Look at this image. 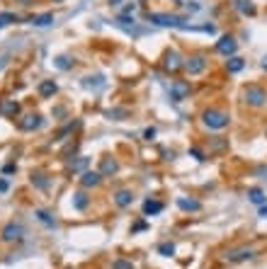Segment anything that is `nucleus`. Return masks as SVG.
<instances>
[{"label": "nucleus", "instance_id": "nucleus-1", "mask_svg": "<svg viewBox=\"0 0 267 269\" xmlns=\"http://www.w3.org/2000/svg\"><path fill=\"white\" fill-rule=\"evenodd\" d=\"M202 121H204V126H206V129L221 131V129H226V126H228L231 117H228L223 109H214V107H209V109H204V112H202Z\"/></svg>", "mask_w": 267, "mask_h": 269}, {"label": "nucleus", "instance_id": "nucleus-2", "mask_svg": "<svg viewBox=\"0 0 267 269\" xmlns=\"http://www.w3.org/2000/svg\"><path fill=\"white\" fill-rule=\"evenodd\" d=\"M148 22L158 25V27H175V30H189L185 17L177 15H165V13H148Z\"/></svg>", "mask_w": 267, "mask_h": 269}, {"label": "nucleus", "instance_id": "nucleus-3", "mask_svg": "<svg viewBox=\"0 0 267 269\" xmlns=\"http://www.w3.org/2000/svg\"><path fill=\"white\" fill-rule=\"evenodd\" d=\"M243 100H245V105H250V107H265V105H267V90L260 88V85H248V88L243 90Z\"/></svg>", "mask_w": 267, "mask_h": 269}, {"label": "nucleus", "instance_id": "nucleus-4", "mask_svg": "<svg viewBox=\"0 0 267 269\" xmlns=\"http://www.w3.org/2000/svg\"><path fill=\"white\" fill-rule=\"evenodd\" d=\"M255 254H257V250H255V247L243 245V247L228 250V252L223 254V259H226V262H231V264H238V262H248V259H252Z\"/></svg>", "mask_w": 267, "mask_h": 269}, {"label": "nucleus", "instance_id": "nucleus-5", "mask_svg": "<svg viewBox=\"0 0 267 269\" xmlns=\"http://www.w3.org/2000/svg\"><path fill=\"white\" fill-rule=\"evenodd\" d=\"M189 90H192V88H189L187 80H173V83H170V100H173V102H182V100L189 95Z\"/></svg>", "mask_w": 267, "mask_h": 269}, {"label": "nucleus", "instance_id": "nucleus-6", "mask_svg": "<svg viewBox=\"0 0 267 269\" xmlns=\"http://www.w3.org/2000/svg\"><path fill=\"white\" fill-rule=\"evenodd\" d=\"M22 235H25V228L20 223H8L3 228V233H0V238L5 242H17V240H22Z\"/></svg>", "mask_w": 267, "mask_h": 269}, {"label": "nucleus", "instance_id": "nucleus-7", "mask_svg": "<svg viewBox=\"0 0 267 269\" xmlns=\"http://www.w3.org/2000/svg\"><path fill=\"white\" fill-rule=\"evenodd\" d=\"M236 49H238V44H236V39L233 37H221L219 42H216V51L221 54V56H233L236 54Z\"/></svg>", "mask_w": 267, "mask_h": 269}, {"label": "nucleus", "instance_id": "nucleus-8", "mask_svg": "<svg viewBox=\"0 0 267 269\" xmlns=\"http://www.w3.org/2000/svg\"><path fill=\"white\" fill-rule=\"evenodd\" d=\"M185 68L189 71V75H199V73H204V68H206V56H202V54H197V56H192V59H187V63H185Z\"/></svg>", "mask_w": 267, "mask_h": 269}, {"label": "nucleus", "instance_id": "nucleus-9", "mask_svg": "<svg viewBox=\"0 0 267 269\" xmlns=\"http://www.w3.org/2000/svg\"><path fill=\"white\" fill-rule=\"evenodd\" d=\"M182 66H185V63H182V59H180V54H177V51H168V54H165L163 68H165L168 73H177Z\"/></svg>", "mask_w": 267, "mask_h": 269}, {"label": "nucleus", "instance_id": "nucleus-10", "mask_svg": "<svg viewBox=\"0 0 267 269\" xmlns=\"http://www.w3.org/2000/svg\"><path fill=\"white\" fill-rule=\"evenodd\" d=\"M17 126H20L22 131H34V129L42 126V117H39V114H27V117H22V119L17 121Z\"/></svg>", "mask_w": 267, "mask_h": 269}, {"label": "nucleus", "instance_id": "nucleus-11", "mask_svg": "<svg viewBox=\"0 0 267 269\" xmlns=\"http://www.w3.org/2000/svg\"><path fill=\"white\" fill-rule=\"evenodd\" d=\"M102 182V175H100V170L97 172H93V170H85L83 175H80V184L88 189V187H97Z\"/></svg>", "mask_w": 267, "mask_h": 269}, {"label": "nucleus", "instance_id": "nucleus-12", "mask_svg": "<svg viewBox=\"0 0 267 269\" xmlns=\"http://www.w3.org/2000/svg\"><path fill=\"white\" fill-rule=\"evenodd\" d=\"M0 114H3V117H17L20 114V105L15 100H3V102H0Z\"/></svg>", "mask_w": 267, "mask_h": 269}, {"label": "nucleus", "instance_id": "nucleus-13", "mask_svg": "<svg viewBox=\"0 0 267 269\" xmlns=\"http://www.w3.org/2000/svg\"><path fill=\"white\" fill-rule=\"evenodd\" d=\"M131 201H134V194H131L129 189H119V192L114 194V204H117L119 209H126V206H131Z\"/></svg>", "mask_w": 267, "mask_h": 269}, {"label": "nucleus", "instance_id": "nucleus-14", "mask_svg": "<svg viewBox=\"0 0 267 269\" xmlns=\"http://www.w3.org/2000/svg\"><path fill=\"white\" fill-rule=\"evenodd\" d=\"M119 170V163L114 158H102V165H100V175L107 177V175H114Z\"/></svg>", "mask_w": 267, "mask_h": 269}, {"label": "nucleus", "instance_id": "nucleus-15", "mask_svg": "<svg viewBox=\"0 0 267 269\" xmlns=\"http://www.w3.org/2000/svg\"><path fill=\"white\" fill-rule=\"evenodd\" d=\"M177 206H180L182 211H199V209H202V201H199V199H192V196H189V199H187V196H180V199H177Z\"/></svg>", "mask_w": 267, "mask_h": 269}, {"label": "nucleus", "instance_id": "nucleus-16", "mask_svg": "<svg viewBox=\"0 0 267 269\" xmlns=\"http://www.w3.org/2000/svg\"><path fill=\"white\" fill-rule=\"evenodd\" d=\"M163 211V201H156V199H146L143 201V213L146 216H156Z\"/></svg>", "mask_w": 267, "mask_h": 269}, {"label": "nucleus", "instance_id": "nucleus-17", "mask_svg": "<svg viewBox=\"0 0 267 269\" xmlns=\"http://www.w3.org/2000/svg\"><path fill=\"white\" fill-rule=\"evenodd\" d=\"M56 90H59V85L54 80H42L39 83V95L42 97H51V95H56Z\"/></svg>", "mask_w": 267, "mask_h": 269}, {"label": "nucleus", "instance_id": "nucleus-18", "mask_svg": "<svg viewBox=\"0 0 267 269\" xmlns=\"http://www.w3.org/2000/svg\"><path fill=\"white\" fill-rule=\"evenodd\" d=\"M248 199H250L252 204H257V206L267 204V196H265V192H262L260 187H252V189H248Z\"/></svg>", "mask_w": 267, "mask_h": 269}, {"label": "nucleus", "instance_id": "nucleus-19", "mask_svg": "<svg viewBox=\"0 0 267 269\" xmlns=\"http://www.w3.org/2000/svg\"><path fill=\"white\" fill-rule=\"evenodd\" d=\"M236 10L240 13V15H255V5L250 3V0H236Z\"/></svg>", "mask_w": 267, "mask_h": 269}, {"label": "nucleus", "instance_id": "nucleus-20", "mask_svg": "<svg viewBox=\"0 0 267 269\" xmlns=\"http://www.w3.org/2000/svg\"><path fill=\"white\" fill-rule=\"evenodd\" d=\"M88 204H90V199H88L85 192H76V194H73V206H76L78 211H85Z\"/></svg>", "mask_w": 267, "mask_h": 269}, {"label": "nucleus", "instance_id": "nucleus-21", "mask_svg": "<svg viewBox=\"0 0 267 269\" xmlns=\"http://www.w3.org/2000/svg\"><path fill=\"white\" fill-rule=\"evenodd\" d=\"M30 22H32L34 27H49V25L54 22V15H51V13H47V15H37V17H32Z\"/></svg>", "mask_w": 267, "mask_h": 269}, {"label": "nucleus", "instance_id": "nucleus-22", "mask_svg": "<svg viewBox=\"0 0 267 269\" xmlns=\"http://www.w3.org/2000/svg\"><path fill=\"white\" fill-rule=\"evenodd\" d=\"M243 66H245L243 59H238V56H231V59H228V73H240Z\"/></svg>", "mask_w": 267, "mask_h": 269}, {"label": "nucleus", "instance_id": "nucleus-23", "mask_svg": "<svg viewBox=\"0 0 267 269\" xmlns=\"http://www.w3.org/2000/svg\"><path fill=\"white\" fill-rule=\"evenodd\" d=\"M37 218H39L44 225H49V228H54V225H56V221L51 218V213H49V211H44V209H39V211H37Z\"/></svg>", "mask_w": 267, "mask_h": 269}, {"label": "nucleus", "instance_id": "nucleus-24", "mask_svg": "<svg viewBox=\"0 0 267 269\" xmlns=\"http://www.w3.org/2000/svg\"><path fill=\"white\" fill-rule=\"evenodd\" d=\"M83 88H105V80H102V75L85 78V80H83Z\"/></svg>", "mask_w": 267, "mask_h": 269}, {"label": "nucleus", "instance_id": "nucleus-25", "mask_svg": "<svg viewBox=\"0 0 267 269\" xmlns=\"http://www.w3.org/2000/svg\"><path fill=\"white\" fill-rule=\"evenodd\" d=\"M88 163H90L88 158H78V160H71V165H68V167H71L73 172H83V170L88 167Z\"/></svg>", "mask_w": 267, "mask_h": 269}, {"label": "nucleus", "instance_id": "nucleus-26", "mask_svg": "<svg viewBox=\"0 0 267 269\" xmlns=\"http://www.w3.org/2000/svg\"><path fill=\"white\" fill-rule=\"evenodd\" d=\"M54 66L61 68V71H68V68L73 66V61H71V56H59V59L54 61Z\"/></svg>", "mask_w": 267, "mask_h": 269}, {"label": "nucleus", "instance_id": "nucleus-27", "mask_svg": "<svg viewBox=\"0 0 267 269\" xmlns=\"http://www.w3.org/2000/svg\"><path fill=\"white\" fill-rule=\"evenodd\" d=\"M10 22H17V15H13V13H0V27H5V25H10Z\"/></svg>", "mask_w": 267, "mask_h": 269}, {"label": "nucleus", "instance_id": "nucleus-28", "mask_svg": "<svg viewBox=\"0 0 267 269\" xmlns=\"http://www.w3.org/2000/svg\"><path fill=\"white\" fill-rule=\"evenodd\" d=\"M158 252H160L163 257H170V254H175V245H173V242H163V245L158 247Z\"/></svg>", "mask_w": 267, "mask_h": 269}, {"label": "nucleus", "instance_id": "nucleus-29", "mask_svg": "<svg viewBox=\"0 0 267 269\" xmlns=\"http://www.w3.org/2000/svg\"><path fill=\"white\" fill-rule=\"evenodd\" d=\"M112 269H134V264L129 259H114L112 262Z\"/></svg>", "mask_w": 267, "mask_h": 269}, {"label": "nucleus", "instance_id": "nucleus-30", "mask_svg": "<svg viewBox=\"0 0 267 269\" xmlns=\"http://www.w3.org/2000/svg\"><path fill=\"white\" fill-rule=\"evenodd\" d=\"M32 182H34L37 187H42V189H47V187H49V182L44 179V175H32Z\"/></svg>", "mask_w": 267, "mask_h": 269}, {"label": "nucleus", "instance_id": "nucleus-31", "mask_svg": "<svg viewBox=\"0 0 267 269\" xmlns=\"http://www.w3.org/2000/svg\"><path fill=\"white\" fill-rule=\"evenodd\" d=\"M153 136H156V129H146V131H143V138H146V141H151Z\"/></svg>", "mask_w": 267, "mask_h": 269}, {"label": "nucleus", "instance_id": "nucleus-32", "mask_svg": "<svg viewBox=\"0 0 267 269\" xmlns=\"http://www.w3.org/2000/svg\"><path fill=\"white\" fill-rule=\"evenodd\" d=\"M189 153H192V155H194L197 160H204V155H202V150H199V148H192Z\"/></svg>", "mask_w": 267, "mask_h": 269}, {"label": "nucleus", "instance_id": "nucleus-33", "mask_svg": "<svg viewBox=\"0 0 267 269\" xmlns=\"http://www.w3.org/2000/svg\"><path fill=\"white\" fill-rule=\"evenodd\" d=\"M3 172H5V175H10V172H15V165H5V167H3Z\"/></svg>", "mask_w": 267, "mask_h": 269}, {"label": "nucleus", "instance_id": "nucleus-34", "mask_svg": "<svg viewBox=\"0 0 267 269\" xmlns=\"http://www.w3.org/2000/svg\"><path fill=\"white\" fill-rule=\"evenodd\" d=\"M260 216H262V218H267V204H262V206H260Z\"/></svg>", "mask_w": 267, "mask_h": 269}, {"label": "nucleus", "instance_id": "nucleus-35", "mask_svg": "<svg viewBox=\"0 0 267 269\" xmlns=\"http://www.w3.org/2000/svg\"><path fill=\"white\" fill-rule=\"evenodd\" d=\"M5 66H8V59H5V56H3V59H0V71H3V68H5Z\"/></svg>", "mask_w": 267, "mask_h": 269}, {"label": "nucleus", "instance_id": "nucleus-36", "mask_svg": "<svg viewBox=\"0 0 267 269\" xmlns=\"http://www.w3.org/2000/svg\"><path fill=\"white\" fill-rule=\"evenodd\" d=\"M262 71H267V54L262 56Z\"/></svg>", "mask_w": 267, "mask_h": 269}, {"label": "nucleus", "instance_id": "nucleus-37", "mask_svg": "<svg viewBox=\"0 0 267 269\" xmlns=\"http://www.w3.org/2000/svg\"><path fill=\"white\" fill-rule=\"evenodd\" d=\"M34 0H20V5H32Z\"/></svg>", "mask_w": 267, "mask_h": 269}, {"label": "nucleus", "instance_id": "nucleus-38", "mask_svg": "<svg viewBox=\"0 0 267 269\" xmlns=\"http://www.w3.org/2000/svg\"><path fill=\"white\" fill-rule=\"evenodd\" d=\"M122 3V0H110V5H119Z\"/></svg>", "mask_w": 267, "mask_h": 269}]
</instances>
